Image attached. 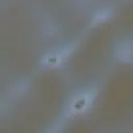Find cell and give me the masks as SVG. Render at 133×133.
<instances>
[{
  "instance_id": "1",
  "label": "cell",
  "mask_w": 133,
  "mask_h": 133,
  "mask_svg": "<svg viewBox=\"0 0 133 133\" xmlns=\"http://www.w3.org/2000/svg\"><path fill=\"white\" fill-rule=\"evenodd\" d=\"M107 16H108V14H107L106 11H104V12H101V14L97 15V17H96V19H95V22H99V21H102V20L106 19V17H107Z\"/></svg>"
}]
</instances>
